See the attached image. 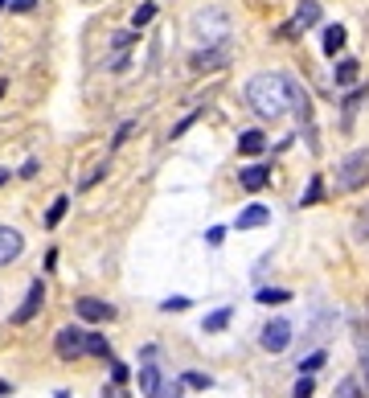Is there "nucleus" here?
<instances>
[{"label": "nucleus", "instance_id": "obj_29", "mask_svg": "<svg viewBox=\"0 0 369 398\" xmlns=\"http://www.w3.org/2000/svg\"><path fill=\"white\" fill-rule=\"evenodd\" d=\"M357 238H361V242H369V206L361 210V218H357Z\"/></svg>", "mask_w": 369, "mask_h": 398}, {"label": "nucleus", "instance_id": "obj_5", "mask_svg": "<svg viewBox=\"0 0 369 398\" xmlns=\"http://www.w3.org/2000/svg\"><path fill=\"white\" fill-rule=\"evenodd\" d=\"M259 345H263L267 354H283V349L291 345V320H287V316L267 320V324H263V333H259Z\"/></svg>", "mask_w": 369, "mask_h": 398}, {"label": "nucleus", "instance_id": "obj_34", "mask_svg": "<svg viewBox=\"0 0 369 398\" xmlns=\"http://www.w3.org/2000/svg\"><path fill=\"white\" fill-rule=\"evenodd\" d=\"M222 234H226V230H222V226H214V230L205 234V238H209V247H218V242H222Z\"/></svg>", "mask_w": 369, "mask_h": 398}, {"label": "nucleus", "instance_id": "obj_7", "mask_svg": "<svg viewBox=\"0 0 369 398\" xmlns=\"http://www.w3.org/2000/svg\"><path fill=\"white\" fill-rule=\"evenodd\" d=\"M42 300H46V283H42V279H33V283H29V292H25V300H21V308L12 312V324H29V320L42 312Z\"/></svg>", "mask_w": 369, "mask_h": 398}, {"label": "nucleus", "instance_id": "obj_3", "mask_svg": "<svg viewBox=\"0 0 369 398\" xmlns=\"http://www.w3.org/2000/svg\"><path fill=\"white\" fill-rule=\"evenodd\" d=\"M369 181V148H357V152H349L341 165H336V189L341 193H353V189H361Z\"/></svg>", "mask_w": 369, "mask_h": 398}, {"label": "nucleus", "instance_id": "obj_16", "mask_svg": "<svg viewBox=\"0 0 369 398\" xmlns=\"http://www.w3.org/2000/svg\"><path fill=\"white\" fill-rule=\"evenodd\" d=\"M357 74H361L357 58H341V62H336V74H332V78H336V87H353V83H357Z\"/></svg>", "mask_w": 369, "mask_h": 398}, {"label": "nucleus", "instance_id": "obj_9", "mask_svg": "<svg viewBox=\"0 0 369 398\" xmlns=\"http://www.w3.org/2000/svg\"><path fill=\"white\" fill-rule=\"evenodd\" d=\"M21 251H25V238H21V230H12V226H0V267L17 263V259H21Z\"/></svg>", "mask_w": 369, "mask_h": 398}, {"label": "nucleus", "instance_id": "obj_10", "mask_svg": "<svg viewBox=\"0 0 369 398\" xmlns=\"http://www.w3.org/2000/svg\"><path fill=\"white\" fill-rule=\"evenodd\" d=\"M74 312H78L83 320H91V324H98V320H111V316H115V308H111L107 300H94V296H83V300L74 304Z\"/></svg>", "mask_w": 369, "mask_h": 398}, {"label": "nucleus", "instance_id": "obj_20", "mask_svg": "<svg viewBox=\"0 0 369 398\" xmlns=\"http://www.w3.org/2000/svg\"><path fill=\"white\" fill-rule=\"evenodd\" d=\"M152 17H156V4H152V0H148V4H139L136 13H132V29H144V25H148V21H152Z\"/></svg>", "mask_w": 369, "mask_h": 398}, {"label": "nucleus", "instance_id": "obj_13", "mask_svg": "<svg viewBox=\"0 0 369 398\" xmlns=\"http://www.w3.org/2000/svg\"><path fill=\"white\" fill-rule=\"evenodd\" d=\"M271 222V210L267 206H246L238 218H234V230H259V226H267Z\"/></svg>", "mask_w": 369, "mask_h": 398}, {"label": "nucleus", "instance_id": "obj_12", "mask_svg": "<svg viewBox=\"0 0 369 398\" xmlns=\"http://www.w3.org/2000/svg\"><path fill=\"white\" fill-rule=\"evenodd\" d=\"M316 21H320V4H316V0H304L300 13H295V21H291L283 33H304V29H312Z\"/></svg>", "mask_w": 369, "mask_h": 398}, {"label": "nucleus", "instance_id": "obj_23", "mask_svg": "<svg viewBox=\"0 0 369 398\" xmlns=\"http://www.w3.org/2000/svg\"><path fill=\"white\" fill-rule=\"evenodd\" d=\"M181 382H184V386H193V390H205V386H214V378H209V374H197V370H189Z\"/></svg>", "mask_w": 369, "mask_h": 398}, {"label": "nucleus", "instance_id": "obj_37", "mask_svg": "<svg viewBox=\"0 0 369 398\" xmlns=\"http://www.w3.org/2000/svg\"><path fill=\"white\" fill-rule=\"evenodd\" d=\"M4 181H8V173H4V169H0V185H4Z\"/></svg>", "mask_w": 369, "mask_h": 398}, {"label": "nucleus", "instance_id": "obj_31", "mask_svg": "<svg viewBox=\"0 0 369 398\" xmlns=\"http://www.w3.org/2000/svg\"><path fill=\"white\" fill-rule=\"evenodd\" d=\"M111 45H115V49H119V53H123V49H128V45H132V33H115V38H111Z\"/></svg>", "mask_w": 369, "mask_h": 398}, {"label": "nucleus", "instance_id": "obj_27", "mask_svg": "<svg viewBox=\"0 0 369 398\" xmlns=\"http://www.w3.org/2000/svg\"><path fill=\"white\" fill-rule=\"evenodd\" d=\"M103 177H107V160H103V165H94L91 173H87V177H83V189H91L94 181H103Z\"/></svg>", "mask_w": 369, "mask_h": 398}, {"label": "nucleus", "instance_id": "obj_15", "mask_svg": "<svg viewBox=\"0 0 369 398\" xmlns=\"http://www.w3.org/2000/svg\"><path fill=\"white\" fill-rule=\"evenodd\" d=\"M345 42H349L345 25H328V29H324V53H328V58H336V53L345 49Z\"/></svg>", "mask_w": 369, "mask_h": 398}, {"label": "nucleus", "instance_id": "obj_14", "mask_svg": "<svg viewBox=\"0 0 369 398\" xmlns=\"http://www.w3.org/2000/svg\"><path fill=\"white\" fill-rule=\"evenodd\" d=\"M160 386H164V382H160V370H156L152 361H144V365H139V390H144V398H164Z\"/></svg>", "mask_w": 369, "mask_h": 398}, {"label": "nucleus", "instance_id": "obj_22", "mask_svg": "<svg viewBox=\"0 0 369 398\" xmlns=\"http://www.w3.org/2000/svg\"><path fill=\"white\" fill-rule=\"evenodd\" d=\"M291 292H279V288H259V304H287Z\"/></svg>", "mask_w": 369, "mask_h": 398}, {"label": "nucleus", "instance_id": "obj_36", "mask_svg": "<svg viewBox=\"0 0 369 398\" xmlns=\"http://www.w3.org/2000/svg\"><path fill=\"white\" fill-rule=\"evenodd\" d=\"M0 395H8V382H0Z\"/></svg>", "mask_w": 369, "mask_h": 398}, {"label": "nucleus", "instance_id": "obj_19", "mask_svg": "<svg viewBox=\"0 0 369 398\" xmlns=\"http://www.w3.org/2000/svg\"><path fill=\"white\" fill-rule=\"evenodd\" d=\"M87 354L91 357H111V345H107L103 333H87Z\"/></svg>", "mask_w": 369, "mask_h": 398}, {"label": "nucleus", "instance_id": "obj_38", "mask_svg": "<svg viewBox=\"0 0 369 398\" xmlns=\"http://www.w3.org/2000/svg\"><path fill=\"white\" fill-rule=\"evenodd\" d=\"M0 94H4V78H0Z\"/></svg>", "mask_w": 369, "mask_h": 398}, {"label": "nucleus", "instance_id": "obj_4", "mask_svg": "<svg viewBox=\"0 0 369 398\" xmlns=\"http://www.w3.org/2000/svg\"><path fill=\"white\" fill-rule=\"evenodd\" d=\"M287 107L295 111L300 128H304V135H308V148H316V115H312V99H308V90L300 87L291 74H287Z\"/></svg>", "mask_w": 369, "mask_h": 398}, {"label": "nucleus", "instance_id": "obj_39", "mask_svg": "<svg viewBox=\"0 0 369 398\" xmlns=\"http://www.w3.org/2000/svg\"><path fill=\"white\" fill-rule=\"evenodd\" d=\"M4 4H8V0H0V8H4Z\"/></svg>", "mask_w": 369, "mask_h": 398}, {"label": "nucleus", "instance_id": "obj_8", "mask_svg": "<svg viewBox=\"0 0 369 398\" xmlns=\"http://www.w3.org/2000/svg\"><path fill=\"white\" fill-rule=\"evenodd\" d=\"M230 62V45H205V49H197L193 53V70H218V66H226Z\"/></svg>", "mask_w": 369, "mask_h": 398}, {"label": "nucleus", "instance_id": "obj_33", "mask_svg": "<svg viewBox=\"0 0 369 398\" xmlns=\"http://www.w3.org/2000/svg\"><path fill=\"white\" fill-rule=\"evenodd\" d=\"M33 4H37V0H12V4H8V8H12V13H29V8H33Z\"/></svg>", "mask_w": 369, "mask_h": 398}, {"label": "nucleus", "instance_id": "obj_24", "mask_svg": "<svg viewBox=\"0 0 369 398\" xmlns=\"http://www.w3.org/2000/svg\"><path fill=\"white\" fill-rule=\"evenodd\" d=\"M332 398H361V386H357V378H345L341 386H336V395Z\"/></svg>", "mask_w": 369, "mask_h": 398}, {"label": "nucleus", "instance_id": "obj_25", "mask_svg": "<svg viewBox=\"0 0 369 398\" xmlns=\"http://www.w3.org/2000/svg\"><path fill=\"white\" fill-rule=\"evenodd\" d=\"M320 193H324V181L312 177V185H308V193H304V201H300V206H316V201H320Z\"/></svg>", "mask_w": 369, "mask_h": 398}, {"label": "nucleus", "instance_id": "obj_11", "mask_svg": "<svg viewBox=\"0 0 369 398\" xmlns=\"http://www.w3.org/2000/svg\"><path fill=\"white\" fill-rule=\"evenodd\" d=\"M267 181H271V169H267V165H246V169L238 173V185H242L246 193H259V189H267Z\"/></svg>", "mask_w": 369, "mask_h": 398}, {"label": "nucleus", "instance_id": "obj_18", "mask_svg": "<svg viewBox=\"0 0 369 398\" xmlns=\"http://www.w3.org/2000/svg\"><path fill=\"white\" fill-rule=\"evenodd\" d=\"M230 316H234V308H218V312H209L201 329H205V333H222V329L230 324Z\"/></svg>", "mask_w": 369, "mask_h": 398}, {"label": "nucleus", "instance_id": "obj_17", "mask_svg": "<svg viewBox=\"0 0 369 398\" xmlns=\"http://www.w3.org/2000/svg\"><path fill=\"white\" fill-rule=\"evenodd\" d=\"M263 148H267V135L263 132H242L238 135V152H242V156H259Z\"/></svg>", "mask_w": 369, "mask_h": 398}, {"label": "nucleus", "instance_id": "obj_26", "mask_svg": "<svg viewBox=\"0 0 369 398\" xmlns=\"http://www.w3.org/2000/svg\"><path fill=\"white\" fill-rule=\"evenodd\" d=\"M312 390H316L312 374H300V382H295V395H291V398H312Z\"/></svg>", "mask_w": 369, "mask_h": 398}, {"label": "nucleus", "instance_id": "obj_6", "mask_svg": "<svg viewBox=\"0 0 369 398\" xmlns=\"http://www.w3.org/2000/svg\"><path fill=\"white\" fill-rule=\"evenodd\" d=\"M53 349H58V357H62V361H74V357H83V354H87V333L70 324V329H62V333L53 337Z\"/></svg>", "mask_w": 369, "mask_h": 398}, {"label": "nucleus", "instance_id": "obj_21", "mask_svg": "<svg viewBox=\"0 0 369 398\" xmlns=\"http://www.w3.org/2000/svg\"><path fill=\"white\" fill-rule=\"evenodd\" d=\"M66 210H70V197H58V201L49 206V214H46V226H49V230H53L58 222L66 218Z\"/></svg>", "mask_w": 369, "mask_h": 398}, {"label": "nucleus", "instance_id": "obj_2", "mask_svg": "<svg viewBox=\"0 0 369 398\" xmlns=\"http://www.w3.org/2000/svg\"><path fill=\"white\" fill-rule=\"evenodd\" d=\"M193 33L205 45H222L226 33H230V13H226L222 4H209V8H201V13H193Z\"/></svg>", "mask_w": 369, "mask_h": 398}, {"label": "nucleus", "instance_id": "obj_28", "mask_svg": "<svg viewBox=\"0 0 369 398\" xmlns=\"http://www.w3.org/2000/svg\"><path fill=\"white\" fill-rule=\"evenodd\" d=\"M320 365H324V349L320 354H312L308 361H300V374H312V370H320Z\"/></svg>", "mask_w": 369, "mask_h": 398}, {"label": "nucleus", "instance_id": "obj_35", "mask_svg": "<svg viewBox=\"0 0 369 398\" xmlns=\"http://www.w3.org/2000/svg\"><path fill=\"white\" fill-rule=\"evenodd\" d=\"M128 132H132V124H123V128H119V132H115V144H111V148H119V144H123V140H128Z\"/></svg>", "mask_w": 369, "mask_h": 398}, {"label": "nucleus", "instance_id": "obj_32", "mask_svg": "<svg viewBox=\"0 0 369 398\" xmlns=\"http://www.w3.org/2000/svg\"><path fill=\"white\" fill-rule=\"evenodd\" d=\"M111 378H115V382H128V365L115 361V365H111Z\"/></svg>", "mask_w": 369, "mask_h": 398}, {"label": "nucleus", "instance_id": "obj_1", "mask_svg": "<svg viewBox=\"0 0 369 398\" xmlns=\"http://www.w3.org/2000/svg\"><path fill=\"white\" fill-rule=\"evenodd\" d=\"M246 103L255 107V115L279 119L287 111V74H255L246 83Z\"/></svg>", "mask_w": 369, "mask_h": 398}, {"label": "nucleus", "instance_id": "obj_30", "mask_svg": "<svg viewBox=\"0 0 369 398\" xmlns=\"http://www.w3.org/2000/svg\"><path fill=\"white\" fill-rule=\"evenodd\" d=\"M160 308H164V312H184V308H189V300H184V296H173V300H164Z\"/></svg>", "mask_w": 369, "mask_h": 398}]
</instances>
